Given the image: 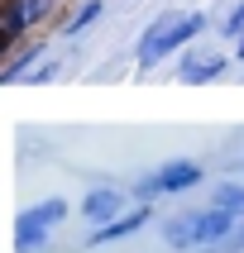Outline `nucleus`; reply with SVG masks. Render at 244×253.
Listing matches in <instances>:
<instances>
[{
    "label": "nucleus",
    "mask_w": 244,
    "mask_h": 253,
    "mask_svg": "<svg viewBox=\"0 0 244 253\" xmlns=\"http://www.w3.org/2000/svg\"><path fill=\"white\" fill-rule=\"evenodd\" d=\"M201 29H206V14H196V10L192 14H158L153 24L144 29L139 48H134V62H139V67H153V62H163L168 53H182Z\"/></svg>",
    "instance_id": "2"
},
{
    "label": "nucleus",
    "mask_w": 244,
    "mask_h": 253,
    "mask_svg": "<svg viewBox=\"0 0 244 253\" xmlns=\"http://www.w3.org/2000/svg\"><path fill=\"white\" fill-rule=\"evenodd\" d=\"M235 220L240 215H230L225 206H206V211H187V215H172L168 225H163V244L177 253L187 249H211V244H220L235 229Z\"/></svg>",
    "instance_id": "1"
},
{
    "label": "nucleus",
    "mask_w": 244,
    "mask_h": 253,
    "mask_svg": "<svg viewBox=\"0 0 244 253\" xmlns=\"http://www.w3.org/2000/svg\"><path fill=\"white\" fill-rule=\"evenodd\" d=\"M201 177H206V172H201V163H192V158H172V163H163L158 172H148V177H139V182H134V201L182 196V191H192Z\"/></svg>",
    "instance_id": "3"
},
{
    "label": "nucleus",
    "mask_w": 244,
    "mask_h": 253,
    "mask_svg": "<svg viewBox=\"0 0 244 253\" xmlns=\"http://www.w3.org/2000/svg\"><path fill=\"white\" fill-rule=\"evenodd\" d=\"M48 10H53V0H5V14H0V39H5V48H19L24 34L39 29Z\"/></svg>",
    "instance_id": "5"
},
{
    "label": "nucleus",
    "mask_w": 244,
    "mask_h": 253,
    "mask_svg": "<svg viewBox=\"0 0 244 253\" xmlns=\"http://www.w3.org/2000/svg\"><path fill=\"white\" fill-rule=\"evenodd\" d=\"M67 220V201L48 196L43 206H29V211H19V220H14V253H34L48 244V234H53V225H62Z\"/></svg>",
    "instance_id": "4"
},
{
    "label": "nucleus",
    "mask_w": 244,
    "mask_h": 253,
    "mask_svg": "<svg viewBox=\"0 0 244 253\" xmlns=\"http://www.w3.org/2000/svg\"><path fill=\"white\" fill-rule=\"evenodd\" d=\"M201 253H244V220H235V229H230L220 244H211V249H201Z\"/></svg>",
    "instance_id": "11"
},
{
    "label": "nucleus",
    "mask_w": 244,
    "mask_h": 253,
    "mask_svg": "<svg viewBox=\"0 0 244 253\" xmlns=\"http://www.w3.org/2000/svg\"><path fill=\"white\" fill-rule=\"evenodd\" d=\"M125 211H129V196L120 191V186H91V191H86V201H82V215L91 220V229L120 220Z\"/></svg>",
    "instance_id": "6"
},
{
    "label": "nucleus",
    "mask_w": 244,
    "mask_h": 253,
    "mask_svg": "<svg viewBox=\"0 0 244 253\" xmlns=\"http://www.w3.org/2000/svg\"><path fill=\"white\" fill-rule=\"evenodd\" d=\"M225 67H230V57H225V53L192 48V53H182V62H177V77H182L187 86H206V82H215Z\"/></svg>",
    "instance_id": "7"
},
{
    "label": "nucleus",
    "mask_w": 244,
    "mask_h": 253,
    "mask_svg": "<svg viewBox=\"0 0 244 253\" xmlns=\"http://www.w3.org/2000/svg\"><path fill=\"white\" fill-rule=\"evenodd\" d=\"M53 72H57V62H39V67L29 72L24 82H34V86H39V82H48V77H53Z\"/></svg>",
    "instance_id": "13"
},
{
    "label": "nucleus",
    "mask_w": 244,
    "mask_h": 253,
    "mask_svg": "<svg viewBox=\"0 0 244 253\" xmlns=\"http://www.w3.org/2000/svg\"><path fill=\"white\" fill-rule=\"evenodd\" d=\"M230 57H235V62H244V39L235 43V53H230Z\"/></svg>",
    "instance_id": "14"
},
{
    "label": "nucleus",
    "mask_w": 244,
    "mask_h": 253,
    "mask_svg": "<svg viewBox=\"0 0 244 253\" xmlns=\"http://www.w3.org/2000/svg\"><path fill=\"white\" fill-rule=\"evenodd\" d=\"M215 206H225L230 215L244 220V182H220L215 186Z\"/></svg>",
    "instance_id": "10"
},
{
    "label": "nucleus",
    "mask_w": 244,
    "mask_h": 253,
    "mask_svg": "<svg viewBox=\"0 0 244 253\" xmlns=\"http://www.w3.org/2000/svg\"><path fill=\"white\" fill-rule=\"evenodd\" d=\"M144 225H148V206H129L120 220H110V225H96V229H91V249H100V244H115V239H129V234H139Z\"/></svg>",
    "instance_id": "8"
},
{
    "label": "nucleus",
    "mask_w": 244,
    "mask_h": 253,
    "mask_svg": "<svg viewBox=\"0 0 244 253\" xmlns=\"http://www.w3.org/2000/svg\"><path fill=\"white\" fill-rule=\"evenodd\" d=\"M220 29H225V39H235V43L244 39V0H240V5H235L230 14H225V24H220Z\"/></svg>",
    "instance_id": "12"
},
{
    "label": "nucleus",
    "mask_w": 244,
    "mask_h": 253,
    "mask_svg": "<svg viewBox=\"0 0 244 253\" xmlns=\"http://www.w3.org/2000/svg\"><path fill=\"white\" fill-rule=\"evenodd\" d=\"M96 14H100V0H82V5L72 10V19H62V34H67V39H77L82 29L96 24Z\"/></svg>",
    "instance_id": "9"
}]
</instances>
